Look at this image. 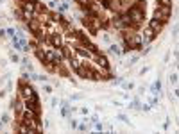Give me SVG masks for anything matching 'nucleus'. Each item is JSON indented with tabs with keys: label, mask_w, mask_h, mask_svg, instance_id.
<instances>
[{
	"label": "nucleus",
	"mask_w": 179,
	"mask_h": 134,
	"mask_svg": "<svg viewBox=\"0 0 179 134\" xmlns=\"http://www.w3.org/2000/svg\"><path fill=\"white\" fill-rule=\"evenodd\" d=\"M49 2H50V0H49Z\"/></svg>",
	"instance_id": "nucleus-35"
},
{
	"label": "nucleus",
	"mask_w": 179,
	"mask_h": 134,
	"mask_svg": "<svg viewBox=\"0 0 179 134\" xmlns=\"http://www.w3.org/2000/svg\"><path fill=\"white\" fill-rule=\"evenodd\" d=\"M23 104H25V109H29V111H34V113H41V104H39V99H38V93H34L31 99H27V100H23Z\"/></svg>",
	"instance_id": "nucleus-4"
},
{
	"label": "nucleus",
	"mask_w": 179,
	"mask_h": 134,
	"mask_svg": "<svg viewBox=\"0 0 179 134\" xmlns=\"http://www.w3.org/2000/svg\"><path fill=\"white\" fill-rule=\"evenodd\" d=\"M93 129H95V130H99V132H100V130H104V125H102V123H99V122H97V123H93Z\"/></svg>",
	"instance_id": "nucleus-22"
},
{
	"label": "nucleus",
	"mask_w": 179,
	"mask_h": 134,
	"mask_svg": "<svg viewBox=\"0 0 179 134\" xmlns=\"http://www.w3.org/2000/svg\"><path fill=\"white\" fill-rule=\"evenodd\" d=\"M100 41H102V43H106L108 47H109V45H111V38H109L108 34H102V36H100Z\"/></svg>",
	"instance_id": "nucleus-17"
},
{
	"label": "nucleus",
	"mask_w": 179,
	"mask_h": 134,
	"mask_svg": "<svg viewBox=\"0 0 179 134\" xmlns=\"http://www.w3.org/2000/svg\"><path fill=\"white\" fill-rule=\"evenodd\" d=\"M151 91H152V93H159V91H161V82H159V80H156V82L152 84Z\"/></svg>",
	"instance_id": "nucleus-15"
},
{
	"label": "nucleus",
	"mask_w": 179,
	"mask_h": 134,
	"mask_svg": "<svg viewBox=\"0 0 179 134\" xmlns=\"http://www.w3.org/2000/svg\"><path fill=\"white\" fill-rule=\"evenodd\" d=\"M56 73H57V75H61V77H65V79H70V77H72V68H70L68 61L59 63V64H57V68H56Z\"/></svg>",
	"instance_id": "nucleus-5"
},
{
	"label": "nucleus",
	"mask_w": 179,
	"mask_h": 134,
	"mask_svg": "<svg viewBox=\"0 0 179 134\" xmlns=\"http://www.w3.org/2000/svg\"><path fill=\"white\" fill-rule=\"evenodd\" d=\"M177 79H179V75H177V73H172V75H170V82H172V84H175V82H177Z\"/></svg>",
	"instance_id": "nucleus-24"
},
{
	"label": "nucleus",
	"mask_w": 179,
	"mask_h": 134,
	"mask_svg": "<svg viewBox=\"0 0 179 134\" xmlns=\"http://www.w3.org/2000/svg\"><path fill=\"white\" fill-rule=\"evenodd\" d=\"M79 113H81V114H88V109H86V107H82V109H79Z\"/></svg>",
	"instance_id": "nucleus-31"
},
{
	"label": "nucleus",
	"mask_w": 179,
	"mask_h": 134,
	"mask_svg": "<svg viewBox=\"0 0 179 134\" xmlns=\"http://www.w3.org/2000/svg\"><path fill=\"white\" fill-rule=\"evenodd\" d=\"M38 80H41V82H47V80H49V77H47V75H38Z\"/></svg>",
	"instance_id": "nucleus-28"
},
{
	"label": "nucleus",
	"mask_w": 179,
	"mask_h": 134,
	"mask_svg": "<svg viewBox=\"0 0 179 134\" xmlns=\"http://www.w3.org/2000/svg\"><path fill=\"white\" fill-rule=\"evenodd\" d=\"M125 13H127L129 18H131V29L138 30V29L143 25V22H145V9H143V7H140L138 4H132Z\"/></svg>",
	"instance_id": "nucleus-1"
},
{
	"label": "nucleus",
	"mask_w": 179,
	"mask_h": 134,
	"mask_svg": "<svg viewBox=\"0 0 179 134\" xmlns=\"http://www.w3.org/2000/svg\"><path fill=\"white\" fill-rule=\"evenodd\" d=\"M68 9H70V2H61V4H57V11H59L61 14H65Z\"/></svg>",
	"instance_id": "nucleus-13"
},
{
	"label": "nucleus",
	"mask_w": 179,
	"mask_h": 134,
	"mask_svg": "<svg viewBox=\"0 0 179 134\" xmlns=\"http://www.w3.org/2000/svg\"><path fill=\"white\" fill-rule=\"evenodd\" d=\"M61 54H63V57H65V61H70L73 56H75V50H73V47H72V45H63V47H61Z\"/></svg>",
	"instance_id": "nucleus-10"
},
{
	"label": "nucleus",
	"mask_w": 179,
	"mask_h": 134,
	"mask_svg": "<svg viewBox=\"0 0 179 134\" xmlns=\"http://www.w3.org/2000/svg\"><path fill=\"white\" fill-rule=\"evenodd\" d=\"M34 93H36V91H34V86H32V84H29L25 79H20V80H18V95H20L23 100L31 99Z\"/></svg>",
	"instance_id": "nucleus-2"
},
{
	"label": "nucleus",
	"mask_w": 179,
	"mask_h": 134,
	"mask_svg": "<svg viewBox=\"0 0 179 134\" xmlns=\"http://www.w3.org/2000/svg\"><path fill=\"white\" fill-rule=\"evenodd\" d=\"M93 59H95L97 66H100L102 70H109V61H108V57H106V56H102V52H100V54H95V56H93Z\"/></svg>",
	"instance_id": "nucleus-9"
},
{
	"label": "nucleus",
	"mask_w": 179,
	"mask_h": 134,
	"mask_svg": "<svg viewBox=\"0 0 179 134\" xmlns=\"http://www.w3.org/2000/svg\"><path fill=\"white\" fill-rule=\"evenodd\" d=\"M136 63H138V56H136V54L131 56V57L127 59V64H136Z\"/></svg>",
	"instance_id": "nucleus-18"
},
{
	"label": "nucleus",
	"mask_w": 179,
	"mask_h": 134,
	"mask_svg": "<svg viewBox=\"0 0 179 134\" xmlns=\"http://www.w3.org/2000/svg\"><path fill=\"white\" fill-rule=\"evenodd\" d=\"M156 36H158V34H156L154 30H151V29L147 27V29L143 30V34H142V41H143V45H149V43H151V41H152V39H154Z\"/></svg>",
	"instance_id": "nucleus-11"
},
{
	"label": "nucleus",
	"mask_w": 179,
	"mask_h": 134,
	"mask_svg": "<svg viewBox=\"0 0 179 134\" xmlns=\"http://www.w3.org/2000/svg\"><path fill=\"white\" fill-rule=\"evenodd\" d=\"M9 59H11L13 63H20V61H22V59L18 57V54H15V52H11V54H9Z\"/></svg>",
	"instance_id": "nucleus-19"
},
{
	"label": "nucleus",
	"mask_w": 179,
	"mask_h": 134,
	"mask_svg": "<svg viewBox=\"0 0 179 134\" xmlns=\"http://www.w3.org/2000/svg\"><path fill=\"white\" fill-rule=\"evenodd\" d=\"M118 120H120V122H124V123H129V120H127V116H125V114H118Z\"/></svg>",
	"instance_id": "nucleus-26"
},
{
	"label": "nucleus",
	"mask_w": 179,
	"mask_h": 134,
	"mask_svg": "<svg viewBox=\"0 0 179 134\" xmlns=\"http://www.w3.org/2000/svg\"><path fill=\"white\" fill-rule=\"evenodd\" d=\"M175 95H177V97H179V88H177V89H175Z\"/></svg>",
	"instance_id": "nucleus-33"
},
{
	"label": "nucleus",
	"mask_w": 179,
	"mask_h": 134,
	"mask_svg": "<svg viewBox=\"0 0 179 134\" xmlns=\"http://www.w3.org/2000/svg\"><path fill=\"white\" fill-rule=\"evenodd\" d=\"M170 16H172V6H161V4H158L156 6V9H154V18H158V20H161V22H168L170 20Z\"/></svg>",
	"instance_id": "nucleus-3"
},
{
	"label": "nucleus",
	"mask_w": 179,
	"mask_h": 134,
	"mask_svg": "<svg viewBox=\"0 0 179 134\" xmlns=\"http://www.w3.org/2000/svg\"><path fill=\"white\" fill-rule=\"evenodd\" d=\"M75 2H79V6H81V7H84V6H88V4H90V0H75Z\"/></svg>",
	"instance_id": "nucleus-25"
},
{
	"label": "nucleus",
	"mask_w": 179,
	"mask_h": 134,
	"mask_svg": "<svg viewBox=\"0 0 179 134\" xmlns=\"http://www.w3.org/2000/svg\"><path fill=\"white\" fill-rule=\"evenodd\" d=\"M77 125H79L77 120H70V127H72V129H77Z\"/></svg>",
	"instance_id": "nucleus-27"
},
{
	"label": "nucleus",
	"mask_w": 179,
	"mask_h": 134,
	"mask_svg": "<svg viewBox=\"0 0 179 134\" xmlns=\"http://www.w3.org/2000/svg\"><path fill=\"white\" fill-rule=\"evenodd\" d=\"M73 50H75V56H79L81 59H93V52H90L88 49H84V47H73Z\"/></svg>",
	"instance_id": "nucleus-8"
},
{
	"label": "nucleus",
	"mask_w": 179,
	"mask_h": 134,
	"mask_svg": "<svg viewBox=\"0 0 179 134\" xmlns=\"http://www.w3.org/2000/svg\"><path fill=\"white\" fill-rule=\"evenodd\" d=\"M131 107H134V109H140V107H142V106H140V100H138V99H134V100H132V104H131Z\"/></svg>",
	"instance_id": "nucleus-20"
},
{
	"label": "nucleus",
	"mask_w": 179,
	"mask_h": 134,
	"mask_svg": "<svg viewBox=\"0 0 179 134\" xmlns=\"http://www.w3.org/2000/svg\"><path fill=\"white\" fill-rule=\"evenodd\" d=\"M57 104H59V100H57V99H54V100H52V104H50V106H52V107H56V106H57Z\"/></svg>",
	"instance_id": "nucleus-30"
},
{
	"label": "nucleus",
	"mask_w": 179,
	"mask_h": 134,
	"mask_svg": "<svg viewBox=\"0 0 179 134\" xmlns=\"http://www.w3.org/2000/svg\"><path fill=\"white\" fill-rule=\"evenodd\" d=\"M109 52H111L113 56H116V57H120V56L124 54V49H120V47H118V45H116V43H111V45H109Z\"/></svg>",
	"instance_id": "nucleus-12"
},
{
	"label": "nucleus",
	"mask_w": 179,
	"mask_h": 134,
	"mask_svg": "<svg viewBox=\"0 0 179 134\" xmlns=\"http://www.w3.org/2000/svg\"><path fill=\"white\" fill-rule=\"evenodd\" d=\"M174 56H175V59H177V61H179V52H175V54H174Z\"/></svg>",
	"instance_id": "nucleus-32"
},
{
	"label": "nucleus",
	"mask_w": 179,
	"mask_h": 134,
	"mask_svg": "<svg viewBox=\"0 0 179 134\" xmlns=\"http://www.w3.org/2000/svg\"><path fill=\"white\" fill-rule=\"evenodd\" d=\"M34 56H36V59L43 64V66H47L50 61L47 59V52H45V49L43 47H38V49H34Z\"/></svg>",
	"instance_id": "nucleus-7"
},
{
	"label": "nucleus",
	"mask_w": 179,
	"mask_h": 134,
	"mask_svg": "<svg viewBox=\"0 0 179 134\" xmlns=\"http://www.w3.org/2000/svg\"><path fill=\"white\" fill-rule=\"evenodd\" d=\"M147 27L151 29V30H154L156 34H159L161 30H163V27H165V22H161V20H158V18H151L149 22H147Z\"/></svg>",
	"instance_id": "nucleus-6"
},
{
	"label": "nucleus",
	"mask_w": 179,
	"mask_h": 134,
	"mask_svg": "<svg viewBox=\"0 0 179 134\" xmlns=\"http://www.w3.org/2000/svg\"><path fill=\"white\" fill-rule=\"evenodd\" d=\"M90 122H92V123H97V122H99V116H97V114H93V116H90Z\"/></svg>",
	"instance_id": "nucleus-29"
},
{
	"label": "nucleus",
	"mask_w": 179,
	"mask_h": 134,
	"mask_svg": "<svg viewBox=\"0 0 179 134\" xmlns=\"http://www.w3.org/2000/svg\"><path fill=\"white\" fill-rule=\"evenodd\" d=\"M11 122V116L7 114V113H2V116H0V125H6V123H9Z\"/></svg>",
	"instance_id": "nucleus-14"
},
{
	"label": "nucleus",
	"mask_w": 179,
	"mask_h": 134,
	"mask_svg": "<svg viewBox=\"0 0 179 134\" xmlns=\"http://www.w3.org/2000/svg\"><path fill=\"white\" fill-rule=\"evenodd\" d=\"M158 4H161V6H172V0H158Z\"/></svg>",
	"instance_id": "nucleus-23"
},
{
	"label": "nucleus",
	"mask_w": 179,
	"mask_h": 134,
	"mask_svg": "<svg viewBox=\"0 0 179 134\" xmlns=\"http://www.w3.org/2000/svg\"><path fill=\"white\" fill-rule=\"evenodd\" d=\"M18 2H25V0H18Z\"/></svg>",
	"instance_id": "nucleus-34"
},
{
	"label": "nucleus",
	"mask_w": 179,
	"mask_h": 134,
	"mask_svg": "<svg viewBox=\"0 0 179 134\" xmlns=\"http://www.w3.org/2000/svg\"><path fill=\"white\" fill-rule=\"evenodd\" d=\"M77 129H79V130H82V132H86V130H92V125H86V123H79V125H77Z\"/></svg>",
	"instance_id": "nucleus-16"
},
{
	"label": "nucleus",
	"mask_w": 179,
	"mask_h": 134,
	"mask_svg": "<svg viewBox=\"0 0 179 134\" xmlns=\"http://www.w3.org/2000/svg\"><path fill=\"white\" fill-rule=\"evenodd\" d=\"M52 89H54V88H52L50 84H45V86H43V91H45V93H52Z\"/></svg>",
	"instance_id": "nucleus-21"
}]
</instances>
